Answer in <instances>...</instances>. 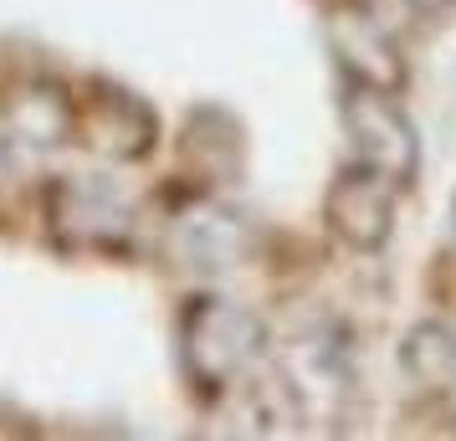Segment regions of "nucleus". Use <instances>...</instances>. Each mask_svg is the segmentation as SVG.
Instances as JSON below:
<instances>
[{
	"mask_svg": "<svg viewBox=\"0 0 456 441\" xmlns=\"http://www.w3.org/2000/svg\"><path fill=\"white\" fill-rule=\"evenodd\" d=\"M175 344H180V370H185L190 390L216 400L262 364V355H267V323L251 314L247 303H236V298L200 293L180 308Z\"/></svg>",
	"mask_w": 456,
	"mask_h": 441,
	"instance_id": "obj_1",
	"label": "nucleus"
},
{
	"mask_svg": "<svg viewBox=\"0 0 456 441\" xmlns=\"http://www.w3.org/2000/svg\"><path fill=\"white\" fill-rule=\"evenodd\" d=\"M277 385L288 390L292 411L313 426H344L359 400L354 380V349L338 329H303L277 355Z\"/></svg>",
	"mask_w": 456,
	"mask_h": 441,
	"instance_id": "obj_2",
	"label": "nucleus"
},
{
	"mask_svg": "<svg viewBox=\"0 0 456 441\" xmlns=\"http://www.w3.org/2000/svg\"><path fill=\"white\" fill-rule=\"evenodd\" d=\"M338 118H344V134L354 144V165L385 175L395 190L415 185V175H420V134H415L411 113L400 108V93L344 83Z\"/></svg>",
	"mask_w": 456,
	"mask_h": 441,
	"instance_id": "obj_3",
	"label": "nucleus"
},
{
	"mask_svg": "<svg viewBox=\"0 0 456 441\" xmlns=\"http://www.w3.org/2000/svg\"><path fill=\"white\" fill-rule=\"evenodd\" d=\"M46 226L67 252L118 257L134 247V206L124 190L87 175H62L46 185Z\"/></svg>",
	"mask_w": 456,
	"mask_h": 441,
	"instance_id": "obj_4",
	"label": "nucleus"
},
{
	"mask_svg": "<svg viewBox=\"0 0 456 441\" xmlns=\"http://www.w3.org/2000/svg\"><path fill=\"white\" fill-rule=\"evenodd\" d=\"M169 252L190 273H231L241 267L256 247V226L216 195H195L169 210Z\"/></svg>",
	"mask_w": 456,
	"mask_h": 441,
	"instance_id": "obj_5",
	"label": "nucleus"
},
{
	"mask_svg": "<svg viewBox=\"0 0 456 441\" xmlns=\"http://www.w3.org/2000/svg\"><path fill=\"white\" fill-rule=\"evenodd\" d=\"M323 42L333 52V67L344 72V83L379 87V93H405L411 87V62H405L400 42L364 5H333L323 16Z\"/></svg>",
	"mask_w": 456,
	"mask_h": 441,
	"instance_id": "obj_6",
	"label": "nucleus"
},
{
	"mask_svg": "<svg viewBox=\"0 0 456 441\" xmlns=\"http://www.w3.org/2000/svg\"><path fill=\"white\" fill-rule=\"evenodd\" d=\"M154 139H159V118L134 87L93 83L87 93H77V144H87L93 154L113 165H134L154 149Z\"/></svg>",
	"mask_w": 456,
	"mask_h": 441,
	"instance_id": "obj_7",
	"label": "nucleus"
},
{
	"mask_svg": "<svg viewBox=\"0 0 456 441\" xmlns=\"http://www.w3.org/2000/svg\"><path fill=\"white\" fill-rule=\"evenodd\" d=\"M323 221L349 252H379L395 232V185L364 165H349L323 195Z\"/></svg>",
	"mask_w": 456,
	"mask_h": 441,
	"instance_id": "obj_8",
	"label": "nucleus"
},
{
	"mask_svg": "<svg viewBox=\"0 0 456 441\" xmlns=\"http://www.w3.org/2000/svg\"><path fill=\"white\" fill-rule=\"evenodd\" d=\"M0 139L11 149H31V154L77 139V98L52 83L16 87L0 108Z\"/></svg>",
	"mask_w": 456,
	"mask_h": 441,
	"instance_id": "obj_9",
	"label": "nucleus"
},
{
	"mask_svg": "<svg viewBox=\"0 0 456 441\" xmlns=\"http://www.w3.org/2000/svg\"><path fill=\"white\" fill-rule=\"evenodd\" d=\"M400 370L415 380V390L436 396L456 411V329L441 318H420L400 339Z\"/></svg>",
	"mask_w": 456,
	"mask_h": 441,
	"instance_id": "obj_10",
	"label": "nucleus"
},
{
	"mask_svg": "<svg viewBox=\"0 0 456 441\" xmlns=\"http://www.w3.org/2000/svg\"><path fill=\"white\" fill-rule=\"evenodd\" d=\"M185 149L195 154L200 175L231 180V175L241 169V128H236V118H226V124H221V134H210V108L190 118V128H185Z\"/></svg>",
	"mask_w": 456,
	"mask_h": 441,
	"instance_id": "obj_11",
	"label": "nucleus"
},
{
	"mask_svg": "<svg viewBox=\"0 0 456 441\" xmlns=\"http://www.w3.org/2000/svg\"><path fill=\"white\" fill-rule=\"evenodd\" d=\"M411 11H420V16H441V11H452L456 0H405Z\"/></svg>",
	"mask_w": 456,
	"mask_h": 441,
	"instance_id": "obj_12",
	"label": "nucleus"
},
{
	"mask_svg": "<svg viewBox=\"0 0 456 441\" xmlns=\"http://www.w3.org/2000/svg\"><path fill=\"white\" fill-rule=\"evenodd\" d=\"M446 216H452V236H456V195H452V210H446Z\"/></svg>",
	"mask_w": 456,
	"mask_h": 441,
	"instance_id": "obj_13",
	"label": "nucleus"
}]
</instances>
